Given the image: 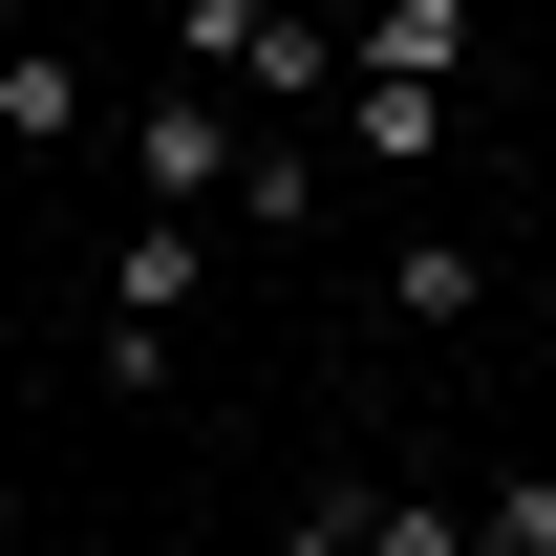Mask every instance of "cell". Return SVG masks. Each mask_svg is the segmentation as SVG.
<instances>
[{
    "label": "cell",
    "mask_w": 556,
    "mask_h": 556,
    "mask_svg": "<svg viewBox=\"0 0 556 556\" xmlns=\"http://www.w3.org/2000/svg\"><path fill=\"white\" fill-rule=\"evenodd\" d=\"M193 300H214V214H129V257H108V300H86V364H108V386H172Z\"/></svg>",
    "instance_id": "1"
},
{
    "label": "cell",
    "mask_w": 556,
    "mask_h": 556,
    "mask_svg": "<svg viewBox=\"0 0 556 556\" xmlns=\"http://www.w3.org/2000/svg\"><path fill=\"white\" fill-rule=\"evenodd\" d=\"M193 86H257V108H343V43H321V0H193Z\"/></svg>",
    "instance_id": "2"
},
{
    "label": "cell",
    "mask_w": 556,
    "mask_h": 556,
    "mask_svg": "<svg viewBox=\"0 0 556 556\" xmlns=\"http://www.w3.org/2000/svg\"><path fill=\"white\" fill-rule=\"evenodd\" d=\"M129 150H150V214H236V172H257V129H236L214 86H150Z\"/></svg>",
    "instance_id": "3"
},
{
    "label": "cell",
    "mask_w": 556,
    "mask_h": 556,
    "mask_svg": "<svg viewBox=\"0 0 556 556\" xmlns=\"http://www.w3.org/2000/svg\"><path fill=\"white\" fill-rule=\"evenodd\" d=\"M343 86H471V0H364V22H343Z\"/></svg>",
    "instance_id": "4"
},
{
    "label": "cell",
    "mask_w": 556,
    "mask_h": 556,
    "mask_svg": "<svg viewBox=\"0 0 556 556\" xmlns=\"http://www.w3.org/2000/svg\"><path fill=\"white\" fill-rule=\"evenodd\" d=\"M65 129H108L86 65H65V43H0V150H65Z\"/></svg>",
    "instance_id": "5"
},
{
    "label": "cell",
    "mask_w": 556,
    "mask_h": 556,
    "mask_svg": "<svg viewBox=\"0 0 556 556\" xmlns=\"http://www.w3.org/2000/svg\"><path fill=\"white\" fill-rule=\"evenodd\" d=\"M471 129V108H450V86H343V150L364 172H428V150Z\"/></svg>",
    "instance_id": "6"
},
{
    "label": "cell",
    "mask_w": 556,
    "mask_h": 556,
    "mask_svg": "<svg viewBox=\"0 0 556 556\" xmlns=\"http://www.w3.org/2000/svg\"><path fill=\"white\" fill-rule=\"evenodd\" d=\"M471 300H492L471 236H386V321H471Z\"/></svg>",
    "instance_id": "7"
},
{
    "label": "cell",
    "mask_w": 556,
    "mask_h": 556,
    "mask_svg": "<svg viewBox=\"0 0 556 556\" xmlns=\"http://www.w3.org/2000/svg\"><path fill=\"white\" fill-rule=\"evenodd\" d=\"M364 556H471V514H450V492H407V471H386V514H364Z\"/></svg>",
    "instance_id": "8"
},
{
    "label": "cell",
    "mask_w": 556,
    "mask_h": 556,
    "mask_svg": "<svg viewBox=\"0 0 556 556\" xmlns=\"http://www.w3.org/2000/svg\"><path fill=\"white\" fill-rule=\"evenodd\" d=\"M364 514H386V471H343V492H300V514H278V556H364Z\"/></svg>",
    "instance_id": "9"
},
{
    "label": "cell",
    "mask_w": 556,
    "mask_h": 556,
    "mask_svg": "<svg viewBox=\"0 0 556 556\" xmlns=\"http://www.w3.org/2000/svg\"><path fill=\"white\" fill-rule=\"evenodd\" d=\"M471 556H556V471H492V514H471Z\"/></svg>",
    "instance_id": "10"
}]
</instances>
